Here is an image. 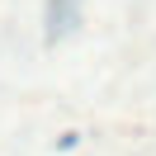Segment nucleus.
Masks as SVG:
<instances>
[{"label": "nucleus", "instance_id": "obj_1", "mask_svg": "<svg viewBox=\"0 0 156 156\" xmlns=\"http://www.w3.org/2000/svg\"><path fill=\"white\" fill-rule=\"evenodd\" d=\"M80 19V0H48V38H66Z\"/></svg>", "mask_w": 156, "mask_h": 156}]
</instances>
